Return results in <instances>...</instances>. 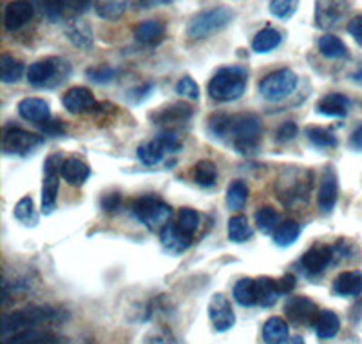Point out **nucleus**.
I'll list each match as a JSON object with an SVG mask.
<instances>
[{
  "label": "nucleus",
  "instance_id": "nucleus-1",
  "mask_svg": "<svg viewBox=\"0 0 362 344\" xmlns=\"http://www.w3.org/2000/svg\"><path fill=\"white\" fill-rule=\"evenodd\" d=\"M312 185L313 174L310 168L284 167L274 185V193L284 209L296 210L308 205Z\"/></svg>",
  "mask_w": 362,
  "mask_h": 344
},
{
  "label": "nucleus",
  "instance_id": "nucleus-2",
  "mask_svg": "<svg viewBox=\"0 0 362 344\" xmlns=\"http://www.w3.org/2000/svg\"><path fill=\"white\" fill-rule=\"evenodd\" d=\"M60 321V311L49 304H31V306L21 308L11 314H4L2 317V337L8 339L9 333H21L25 330H35L44 324L57 323Z\"/></svg>",
  "mask_w": 362,
  "mask_h": 344
},
{
  "label": "nucleus",
  "instance_id": "nucleus-3",
  "mask_svg": "<svg viewBox=\"0 0 362 344\" xmlns=\"http://www.w3.org/2000/svg\"><path fill=\"white\" fill-rule=\"evenodd\" d=\"M248 71L245 67H221L209 82V96L214 102L230 103L239 100L247 91Z\"/></svg>",
  "mask_w": 362,
  "mask_h": 344
},
{
  "label": "nucleus",
  "instance_id": "nucleus-4",
  "mask_svg": "<svg viewBox=\"0 0 362 344\" xmlns=\"http://www.w3.org/2000/svg\"><path fill=\"white\" fill-rule=\"evenodd\" d=\"M261 132H263V123H261V118L257 115H252V113L232 115V147L239 154H257L261 147Z\"/></svg>",
  "mask_w": 362,
  "mask_h": 344
},
{
  "label": "nucleus",
  "instance_id": "nucleus-5",
  "mask_svg": "<svg viewBox=\"0 0 362 344\" xmlns=\"http://www.w3.org/2000/svg\"><path fill=\"white\" fill-rule=\"evenodd\" d=\"M132 214L140 223H144L148 230H163L169 225L173 216V209L167 201L161 200L156 194H145L136 197L132 203Z\"/></svg>",
  "mask_w": 362,
  "mask_h": 344
},
{
  "label": "nucleus",
  "instance_id": "nucleus-6",
  "mask_svg": "<svg viewBox=\"0 0 362 344\" xmlns=\"http://www.w3.org/2000/svg\"><path fill=\"white\" fill-rule=\"evenodd\" d=\"M232 18H234V13L228 8H223V6L203 9L189 21L187 35L194 40H203V38L212 37V35L219 33L221 29H225L226 25L230 24Z\"/></svg>",
  "mask_w": 362,
  "mask_h": 344
},
{
  "label": "nucleus",
  "instance_id": "nucleus-7",
  "mask_svg": "<svg viewBox=\"0 0 362 344\" xmlns=\"http://www.w3.org/2000/svg\"><path fill=\"white\" fill-rule=\"evenodd\" d=\"M71 66L64 58H44V60L33 62L28 67V78L29 86L44 89V87H54L69 76Z\"/></svg>",
  "mask_w": 362,
  "mask_h": 344
},
{
  "label": "nucleus",
  "instance_id": "nucleus-8",
  "mask_svg": "<svg viewBox=\"0 0 362 344\" xmlns=\"http://www.w3.org/2000/svg\"><path fill=\"white\" fill-rule=\"evenodd\" d=\"M297 84H299L297 74L290 67H283V69L268 73L259 82L257 91L267 102H281L292 95L297 89Z\"/></svg>",
  "mask_w": 362,
  "mask_h": 344
},
{
  "label": "nucleus",
  "instance_id": "nucleus-9",
  "mask_svg": "<svg viewBox=\"0 0 362 344\" xmlns=\"http://www.w3.org/2000/svg\"><path fill=\"white\" fill-rule=\"evenodd\" d=\"M45 144L44 136L29 132L17 125H6L2 131V152L8 156H29Z\"/></svg>",
  "mask_w": 362,
  "mask_h": 344
},
{
  "label": "nucleus",
  "instance_id": "nucleus-10",
  "mask_svg": "<svg viewBox=\"0 0 362 344\" xmlns=\"http://www.w3.org/2000/svg\"><path fill=\"white\" fill-rule=\"evenodd\" d=\"M64 156L60 152L47 156L44 161V181H42V212L45 216L54 212L58 200V189H60V180L58 172L62 168Z\"/></svg>",
  "mask_w": 362,
  "mask_h": 344
},
{
  "label": "nucleus",
  "instance_id": "nucleus-11",
  "mask_svg": "<svg viewBox=\"0 0 362 344\" xmlns=\"http://www.w3.org/2000/svg\"><path fill=\"white\" fill-rule=\"evenodd\" d=\"M334 261V246L326 245V243H315V245L306 250L305 254L300 256L299 267L306 277L315 279L321 277L326 268Z\"/></svg>",
  "mask_w": 362,
  "mask_h": 344
},
{
  "label": "nucleus",
  "instance_id": "nucleus-12",
  "mask_svg": "<svg viewBox=\"0 0 362 344\" xmlns=\"http://www.w3.org/2000/svg\"><path fill=\"white\" fill-rule=\"evenodd\" d=\"M194 116V109L185 102H174L160 107L151 113V122L161 127H176V125H185Z\"/></svg>",
  "mask_w": 362,
  "mask_h": 344
},
{
  "label": "nucleus",
  "instance_id": "nucleus-13",
  "mask_svg": "<svg viewBox=\"0 0 362 344\" xmlns=\"http://www.w3.org/2000/svg\"><path fill=\"white\" fill-rule=\"evenodd\" d=\"M209 317L216 332H228L235 324V314L226 295L214 294L209 303Z\"/></svg>",
  "mask_w": 362,
  "mask_h": 344
},
{
  "label": "nucleus",
  "instance_id": "nucleus-14",
  "mask_svg": "<svg viewBox=\"0 0 362 344\" xmlns=\"http://www.w3.org/2000/svg\"><path fill=\"white\" fill-rule=\"evenodd\" d=\"M284 314L290 319V323L300 324V326H308V324L315 323L317 316H319V308L313 303L310 297H290L284 304Z\"/></svg>",
  "mask_w": 362,
  "mask_h": 344
},
{
  "label": "nucleus",
  "instance_id": "nucleus-15",
  "mask_svg": "<svg viewBox=\"0 0 362 344\" xmlns=\"http://www.w3.org/2000/svg\"><path fill=\"white\" fill-rule=\"evenodd\" d=\"M339 197V180L335 174L334 167L328 165L325 167L321 174V187H319V194H317V205L325 214H329L337 205Z\"/></svg>",
  "mask_w": 362,
  "mask_h": 344
},
{
  "label": "nucleus",
  "instance_id": "nucleus-16",
  "mask_svg": "<svg viewBox=\"0 0 362 344\" xmlns=\"http://www.w3.org/2000/svg\"><path fill=\"white\" fill-rule=\"evenodd\" d=\"M62 105L71 115H82V113H89L96 109V98L90 89L76 86L66 91V95L62 96Z\"/></svg>",
  "mask_w": 362,
  "mask_h": 344
},
{
  "label": "nucleus",
  "instance_id": "nucleus-17",
  "mask_svg": "<svg viewBox=\"0 0 362 344\" xmlns=\"http://www.w3.org/2000/svg\"><path fill=\"white\" fill-rule=\"evenodd\" d=\"M351 100L342 93H329L315 103V111L328 118H346L350 115Z\"/></svg>",
  "mask_w": 362,
  "mask_h": 344
},
{
  "label": "nucleus",
  "instance_id": "nucleus-18",
  "mask_svg": "<svg viewBox=\"0 0 362 344\" xmlns=\"http://www.w3.org/2000/svg\"><path fill=\"white\" fill-rule=\"evenodd\" d=\"M67 40L78 47L82 51L93 50L95 45V33H93V28H90L89 22H86L83 18H76V21L67 22L66 29H64Z\"/></svg>",
  "mask_w": 362,
  "mask_h": 344
},
{
  "label": "nucleus",
  "instance_id": "nucleus-19",
  "mask_svg": "<svg viewBox=\"0 0 362 344\" xmlns=\"http://www.w3.org/2000/svg\"><path fill=\"white\" fill-rule=\"evenodd\" d=\"M18 116L25 122L44 125L51 120V107L44 98H24L18 102Z\"/></svg>",
  "mask_w": 362,
  "mask_h": 344
},
{
  "label": "nucleus",
  "instance_id": "nucleus-20",
  "mask_svg": "<svg viewBox=\"0 0 362 344\" xmlns=\"http://www.w3.org/2000/svg\"><path fill=\"white\" fill-rule=\"evenodd\" d=\"M35 15L33 2H11L6 6L4 11V29L6 31H18L24 28Z\"/></svg>",
  "mask_w": 362,
  "mask_h": 344
},
{
  "label": "nucleus",
  "instance_id": "nucleus-21",
  "mask_svg": "<svg viewBox=\"0 0 362 344\" xmlns=\"http://www.w3.org/2000/svg\"><path fill=\"white\" fill-rule=\"evenodd\" d=\"M332 294L339 297H358L362 294V272L346 270L341 272L332 283Z\"/></svg>",
  "mask_w": 362,
  "mask_h": 344
},
{
  "label": "nucleus",
  "instance_id": "nucleus-22",
  "mask_svg": "<svg viewBox=\"0 0 362 344\" xmlns=\"http://www.w3.org/2000/svg\"><path fill=\"white\" fill-rule=\"evenodd\" d=\"M350 6L346 2H317L315 4V24L317 28L328 29L337 25L346 15Z\"/></svg>",
  "mask_w": 362,
  "mask_h": 344
},
{
  "label": "nucleus",
  "instance_id": "nucleus-23",
  "mask_svg": "<svg viewBox=\"0 0 362 344\" xmlns=\"http://www.w3.org/2000/svg\"><path fill=\"white\" fill-rule=\"evenodd\" d=\"M160 239L163 248L169 250L170 254H181L192 245V236H187L185 232H181L176 223H169L160 232Z\"/></svg>",
  "mask_w": 362,
  "mask_h": 344
},
{
  "label": "nucleus",
  "instance_id": "nucleus-24",
  "mask_svg": "<svg viewBox=\"0 0 362 344\" xmlns=\"http://www.w3.org/2000/svg\"><path fill=\"white\" fill-rule=\"evenodd\" d=\"M136 42L148 47H156L165 38V24L160 21H144L134 29Z\"/></svg>",
  "mask_w": 362,
  "mask_h": 344
},
{
  "label": "nucleus",
  "instance_id": "nucleus-25",
  "mask_svg": "<svg viewBox=\"0 0 362 344\" xmlns=\"http://www.w3.org/2000/svg\"><path fill=\"white\" fill-rule=\"evenodd\" d=\"M60 176L71 185V187H82L90 178V167L83 164L78 158H67L64 160L62 168H60Z\"/></svg>",
  "mask_w": 362,
  "mask_h": 344
},
{
  "label": "nucleus",
  "instance_id": "nucleus-26",
  "mask_svg": "<svg viewBox=\"0 0 362 344\" xmlns=\"http://www.w3.org/2000/svg\"><path fill=\"white\" fill-rule=\"evenodd\" d=\"M62 343V337L57 336L53 332H47V330H25V332L15 333L9 339H4L2 344H60Z\"/></svg>",
  "mask_w": 362,
  "mask_h": 344
},
{
  "label": "nucleus",
  "instance_id": "nucleus-27",
  "mask_svg": "<svg viewBox=\"0 0 362 344\" xmlns=\"http://www.w3.org/2000/svg\"><path fill=\"white\" fill-rule=\"evenodd\" d=\"M165 154H167V149H165V145L161 144V139L158 136L153 139H148V142H144V144H140L138 149H136V156H138L140 164L145 165V167L158 165L163 160Z\"/></svg>",
  "mask_w": 362,
  "mask_h": 344
},
{
  "label": "nucleus",
  "instance_id": "nucleus-28",
  "mask_svg": "<svg viewBox=\"0 0 362 344\" xmlns=\"http://www.w3.org/2000/svg\"><path fill=\"white\" fill-rule=\"evenodd\" d=\"M300 232H303V229H300V225L296 219H284L272 232V239L281 248H288V246L296 245L297 239L300 238Z\"/></svg>",
  "mask_w": 362,
  "mask_h": 344
},
{
  "label": "nucleus",
  "instance_id": "nucleus-29",
  "mask_svg": "<svg viewBox=\"0 0 362 344\" xmlns=\"http://www.w3.org/2000/svg\"><path fill=\"white\" fill-rule=\"evenodd\" d=\"M281 42H283V33H281L279 29L268 25V28L261 29L259 33L255 35L254 40H252V50H254L255 53L267 55L270 53V51L277 50L281 45Z\"/></svg>",
  "mask_w": 362,
  "mask_h": 344
},
{
  "label": "nucleus",
  "instance_id": "nucleus-30",
  "mask_svg": "<svg viewBox=\"0 0 362 344\" xmlns=\"http://www.w3.org/2000/svg\"><path fill=\"white\" fill-rule=\"evenodd\" d=\"M313 328H315V333L319 339H334L335 336L341 330V319L335 311L332 310H322L319 311L315 323H313Z\"/></svg>",
  "mask_w": 362,
  "mask_h": 344
},
{
  "label": "nucleus",
  "instance_id": "nucleus-31",
  "mask_svg": "<svg viewBox=\"0 0 362 344\" xmlns=\"http://www.w3.org/2000/svg\"><path fill=\"white\" fill-rule=\"evenodd\" d=\"M234 299L239 306L250 308L259 304L257 299V283L252 277H241L238 283L234 285Z\"/></svg>",
  "mask_w": 362,
  "mask_h": 344
},
{
  "label": "nucleus",
  "instance_id": "nucleus-32",
  "mask_svg": "<svg viewBox=\"0 0 362 344\" xmlns=\"http://www.w3.org/2000/svg\"><path fill=\"white\" fill-rule=\"evenodd\" d=\"M317 47H319V53L325 58H329V60H341V58H348V55H350L346 44L337 35H322V37H319Z\"/></svg>",
  "mask_w": 362,
  "mask_h": 344
},
{
  "label": "nucleus",
  "instance_id": "nucleus-33",
  "mask_svg": "<svg viewBox=\"0 0 362 344\" xmlns=\"http://www.w3.org/2000/svg\"><path fill=\"white\" fill-rule=\"evenodd\" d=\"M230 129L232 115H226V113H214V115H210L209 122H206V131L216 142L230 139Z\"/></svg>",
  "mask_w": 362,
  "mask_h": 344
},
{
  "label": "nucleus",
  "instance_id": "nucleus-34",
  "mask_svg": "<svg viewBox=\"0 0 362 344\" xmlns=\"http://www.w3.org/2000/svg\"><path fill=\"white\" fill-rule=\"evenodd\" d=\"M263 340L267 344H283L288 340V324L281 317H270L263 324Z\"/></svg>",
  "mask_w": 362,
  "mask_h": 344
},
{
  "label": "nucleus",
  "instance_id": "nucleus-35",
  "mask_svg": "<svg viewBox=\"0 0 362 344\" xmlns=\"http://www.w3.org/2000/svg\"><path fill=\"white\" fill-rule=\"evenodd\" d=\"M25 66L18 58L4 53L0 58V80L4 84H17L24 76Z\"/></svg>",
  "mask_w": 362,
  "mask_h": 344
},
{
  "label": "nucleus",
  "instance_id": "nucleus-36",
  "mask_svg": "<svg viewBox=\"0 0 362 344\" xmlns=\"http://www.w3.org/2000/svg\"><path fill=\"white\" fill-rule=\"evenodd\" d=\"M305 134L310 144L317 149H335L339 145L337 136L332 129L319 127V125H310L305 129Z\"/></svg>",
  "mask_w": 362,
  "mask_h": 344
},
{
  "label": "nucleus",
  "instance_id": "nucleus-37",
  "mask_svg": "<svg viewBox=\"0 0 362 344\" xmlns=\"http://www.w3.org/2000/svg\"><path fill=\"white\" fill-rule=\"evenodd\" d=\"M257 283V299L263 308H270L277 303L279 299V288H277L276 279L268 277V275H261L255 279Z\"/></svg>",
  "mask_w": 362,
  "mask_h": 344
},
{
  "label": "nucleus",
  "instance_id": "nucleus-38",
  "mask_svg": "<svg viewBox=\"0 0 362 344\" xmlns=\"http://www.w3.org/2000/svg\"><path fill=\"white\" fill-rule=\"evenodd\" d=\"M226 230H228V239H230L232 243H238V245L247 243L248 239L252 238V234H254L252 232V227L250 223H248L247 216H241V214L232 216L230 219H228Z\"/></svg>",
  "mask_w": 362,
  "mask_h": 344
},
{
  "label": "nucleus",
  "instance_id": "nucleus-39",
  "mask_svg": "<svg viewBox=\"0 0 362 344\" xmlns=\"http://www.w3.org/2000/svg\"><path fill=\"white\" fill-rule=\"evenodd\" d=\"M248 185L243 180L230 181L228 189H226V207L230 210H241L248 201Z\"/></svg>",
  "mask_w": 362,
  "mask_h": 344
},
{
  "label": "nucleus",
  "instance_id": "nucleus-40",
  "mask_svg": "<svg viewBox=\"0 0 362 344\" xmlns=\"http://www.w3.org/2000/svg\"><path fill=\"white\" fill-rule=\"evenodd\" d=\"M194 181L203 187V189H210L214 187L218 181V167L212 160H202L194 167Z\"/></svg>",
  "mask_w": 362,
  "mask_h": 344
},
{
  "label": "nucleus",
  "instance_id": "nucleus-41",
  "mask_svg": "<svg viewBox=\"0 0 362 344\" xmlns=\"http://www.w3.org/2000/svg\"><path fill=\"white\" fill-rule=\"evenodd\" d=\"M13 216L17 217L22 225L37 227L38 216H37V210H35L33 197L31 196L21 197V201H18L17 205H15V209H13Z\"/></svg>",
  "mask_w": 362,
  "mask_h": 344
},
{
  "label": "nucleus",
  "instance_id": "nucleus-42",
  "mask_svg": "<svg viewBox=\"0 0 362 344\" xmlns=\"http://www.w3.org/2000/svg\"><path fill=\"white\" fill-rule=\"evenodd\" d=\"M255 227L261 230L263 234H270L274 232V230L277 229V225H279V212H277L274 207H261V209L255 210Z\"/></svg>",
  "mask_w": 362,
  "mask_h": 344
},
{
  "label": "nucleus",
  "instance_id": "nucleus-43",
  "mask_svg": "<svg viewBox=\"0 0 362 344\" xmlns=\"http://www.w3.org/2000/svg\"><path fill=\"white\" fill-rule=\"evenodd\" d=\"M176 225H177V229H180L181 232H185L187 236H194L199 227L198 210L189 209V207H183V209L177 210Z\"/></svg>",
  "mask_w": 362,
  "mask_h": 344
},
{
  "label": "nucleus",
  "instance_id": "nucleus-44",
  "mask_svg": "<svg viewBox=\"0 0 362 344\" xmlns=\"http://www.w3.org/2000/svg\"><path fill=\"white\" fill-rule=\"evenodd\" d=\"M42 17L51 24H58L67 18V2H42Z\"/></svg>",
  "mask_w": 362,
  "mask_h": 344
},
{
  "label": "nucleus",
  "instance_id": "nucleus-45",
  "mask_svg": "<svg viewBox=\"0 0 362 344\" xmlns=\"http://www.w3.org/2000/svg\"><path fill=\"white\" fill-rule=\"evenodd\" d=\"M125 9H127V4L125 2H100L96 4V13H98L100 18H105V21H118V18L124 17Z\"/></svg>",
  "mask_w": 362,
  "mask_h": 344
},
{
  "label": "nucleus",
  "instance_id": "nucleus-46",
  "mask_svg": "<svg viewBox=\"0 0 362 344\" xmlns=\"http://www.w3.org/2000/svg\"><path fill=\"white\" fill-rule=\"evenodd\" d=\"M119 74L118 69L111 66H100V67H90L86 71V76L89 78L90 82L95 84H111L116 76Z\"/></svg>",
  "mask_w": 362,
  "mask_h": 344
},
{
  "label": "nucleus",
  "instance_id": "nucleus-47",
  "mask_svg": "<svg viewBox=\"0 0 362 344\" xmlns=\"http://www.w3.org/2000/svg\"><path fill=\"white\" fill-rule=\"evenodd\" d=\"M270 8V13L276 18H281V21H288L290 17H293V13L297 11V2L293 0H274L268 4Z\"/></svg>",
  "mask_w": 362,
  "mask_h": 344
},
{
  "label": "nucleus",
  "instance_id": "nucleus-48",
  "mask_svg": "<svg viewBox=\"0 0 362 344\" xmlns=\"http://www.w3.org/2000/svg\"><path fill=\"white\" fill-rule=\"evenodd\" d=\"M176 93L180 96H185L189 100H198L199 98V87L196 84L192 76L185 74L183 78H180V82L176 84Z\"/></svg>",
  "mask_w": 362,
  "mask_h": 344
},
{
  "label": "nucleus",
  "instance_id": "nucleus-49",
  "mask_svg": "<svg viewBox=\"0 0 362 344\" xmlns=\"http://www.w3.org/2000/svg\"><path fill=\"white\" fill-rule=\"evenodd\" d=\"M297 134H299V127H297V123L296 122H284V123H281L279 129H277L276 138L279 144H286V142H292Z\"/></svg>",
  "mask_w": 362,
  "mask_h": 344
},
{
  "label": "nucleus",
  "instance_id": "nucleus-50",
  "mask_svg": "<svg viewBox=\"0 0 362 344\" xmlns=\"http://www.w3.org/2000/svg\"><path fill=\"white\" fill-rule=\"evenodd\" d=\"M122 205V194L118 190H111V193L103 194L102 200H100V207L107 214H115L116 210Z\"/></svg>",
  "mask_w": 362,
  "mask_h": 344
},
{
  "label": "nucleus",
  "instance_id": "nucleus-51",
  "mask_svg": "<svg viewBox=\"0 0 362 344\" xmlns=\"http://www.w3.org/2000/svg\"><path fill=\"white\" fill-rule=\"evenodd\" d=\"M346 31L350 33V37L354 38L355 44L362 47V13L361 15H355L354 18L348 21V25H346Z\"/></svg>",
  "mask_w": 362,
  "mask_h": 344
},
{
  "label": "nucleus",
  "instance_id": "nucleus-52",
  "mask_svg": "<svg viewBox=\"0 0 362 344\" xmlns=\"http://www.w3.org/2000/svg\"><path fill=\"white\" fill-rule=\"evenodd\" d=\"M40 129L47 136H66V125L62 120H49L47 123L40 125Z\"/></svg>",
  "mask_w": 362,
  "mask_h": 344
},
{
  "label": "nucleus",
  "instance_id": "nucleus-53",
  "mask_svg": "<svg viewBox=\"0 0 362 344\" xmlns=\"http://www.w3.org/2000/svg\"><path fill=\"white\" fill-rule=\"evenodd\" d=\"M296 285H297V279L296 275L286 272L281 279H277V288H279V294L281 295H288L290 292L296 290Z\"/></svg>",
  "mask_w": 362,
  "mask_h": 344
},
{
  "label": "nucleus",
  "instance_id": "nucleus-54",
  "mask_svg": "<svg viewBox=\"0 0 362 344\" xmlns=\"http://www.w3.org/2000/svg\"><path fill=\"white\" fill-rule=\"evenodd\" d=\"M348 144H350L351 151L362 152V125H358V127L351 132L350 142H348Z\"/></svg>",
  "mask_w": 362,
  "mask_h": 344
},
{
  "label": "nucleus",
  "instance_id": "nucleus-55",
  "mask_svg": "<svg viewBox=\"0 0 362 344\" xmlns=\"http://www.w3.org/2000/svg\"><path fill=\"white\" fill-rule=\"evenodd\" d=\"M153 91V86L151 84H147V86H140L138 89H132L129 91V98H132V96H138L140 100L147 98V95Z\"/></svg>",
  "mask_w": 362,
  "mask_h": 344
},
{
  "label": "nucleus",
  "instance_id": "nucleus-56",
  "mask_svg": "<svg viewBox=\"0 0 362 344\" xmlns=\"http://www.w3.org/2000/svg\"><path fill=\"white\" fill-rule=\"evenodd\" d=\"M288 344H305V339H303L300 336H296L288 340Z\"/></svg>",
  "mask_w": 362,
  "mask_h": 344
}]
</instances>
